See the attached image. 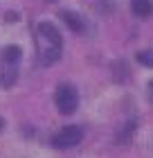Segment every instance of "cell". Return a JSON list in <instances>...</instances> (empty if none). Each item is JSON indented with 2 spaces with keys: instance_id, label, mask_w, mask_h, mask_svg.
Here are the masks:
<instances>
[{
  "instance_id": "cell-1",
  "label": "cell",
  "mask_w": 153,
  "mask_h": 158,
  "mask_svg": "<svg viewBox=\"0 0 153 158\" xmlns=\"http://www.w3.org/2000/svg\"><path fill=\"white\" fill-rule=\"evenodd\" d=\"M36 36H41V48H38V59L43 61V66H52L54 61H59L63 39L59 30L52 23H38L36 25Z\"/></svg>"
},
{
  "instance_id": "cell-2",
  "label": "cell",
  "mask_w": 153,
  "mask_h": 158,
  "mask_svg": "<svg viewBox=\"0 0 153 158\" xmlns=\"http://www.w3.org/2000/svg\"><path fill=\"white\" fill-rule=\"evenodd\" d=\"M54 102H56V109L63 115H72L79 106V93L72 84H61L54 93Z\"/></svg>"
},
{
  "instance_id": "cell-3",
  "label": "cell",
  "mask_w": 153,
  "mask_h": 158,
  "mask_svg": "<svg viewBox=\"0 0 153 158\" xmlns=\"http://www.w3.org/2000/svg\"><path fill=\"white\" fill-rule=\"evenodd\" d=\"M81 129L74 127V124H70V127H63L59 133L54 135V147H59V149H70V147H74L81 142Z\"/></svg>"
},
{
  "instance_id": "cell-4",
  "label": "cell",
  "mask_w": 153,
  "mask_h": 158,
  "mask_svg": "<svg viewBox=\"0 0 153 158\" xmlns=\"http://www.w3.org/2000/svg\"><path fill=\"white\" fill-rule=\"evenodd\" d=\"M61 18L65 20V25L70 27L72 32H79V34H83L86 32V27H88V23H86V20L79 16V14H74V11H61Z\"/></svg>"
},
{
  "instance_id": "cell-5",
  "label": "cell",
  "mask_w": 153,
  "mask_h": 158,
  "mask_svg": "<svg viewBox=\"0 0 153 158\" xmlns=\"http://www.w3.org/2000/svg\"><path fill=\"white\" fill-rule=\"evenodd\" d=\"M16 81V63L2 61V73H0V86L2 88H11Z\"/></svg>"
},
{
  "instance_id": "cell-6",
  "label": "cell",
  "mask_w": 153,
  "mask_h": 158,
  "mask_svg": "<svg viewBox=\"0 0 153 158\" xmlns=\"http://www.w3.org/2000/svg\"><path fill=\"white\" fill-rule=\"evenodd\" d=\"M131 9H133L135 16L147 18V16H151V11H153V2H151V0H131Z\"/></svg>"
},
{
  "instance_id": "cell-7",
  "label": "cell",
  "mask_w": 153,
  "mask_h": 158,
  "mask_svg": "<svg viewBox=\"0 0 153 158\" xmlns=\"http://www.w3.org/2000/svg\"><path fill=\"white\" fill-rule=\"evenodd\" d=\"M0 56H2V61H7V63H18L20 61V48L18 45H7Z\"/></svg>"
},
{
  "instance_id": "cell-8",
  "label": "cell",
  "mask_w": 153,
  "mask_h": 158,
  "mask_svg": "<svg viewBox=\"0 0 153 158\" xmlns=\"http://www.w3.org/2000/svg\"><path fill=\"white\" fill-rule=\"evenodd\" d=\"M137 61H140L142 66H147V68H153V52H151V50H147V52H137Z\"/></svg>"
},
{
  "instance_id": "cell-9",
  "label": "cell",
  "mask_w": 153,
  "mask_h": 158,
  "mask_svg": "<svg viewBox=\"0 0 153 158\" xmlns=\"http://www.w3.org/2000/svg\"><path fill=\"white\" fill-rule=\"evenodd\" d=\"M16 18H18L16 11H9V14H7V20H16Z\"/></svg>"
},
{
  "instance_id": "cell-10",
  "label": "cell",
  "mask_w": 153,
  "mask_h": 158,
  "mask_svg": "<svg viewBox=\"0 0 153 158\" xmlns=\"http://www.w3.org/2000/svg\"><path fill=\"white\" fill-rule=\"evenodd\" d=\"M2 129H5V120L0 118V131H2Z\"/></svg>"
}]
</instances>
